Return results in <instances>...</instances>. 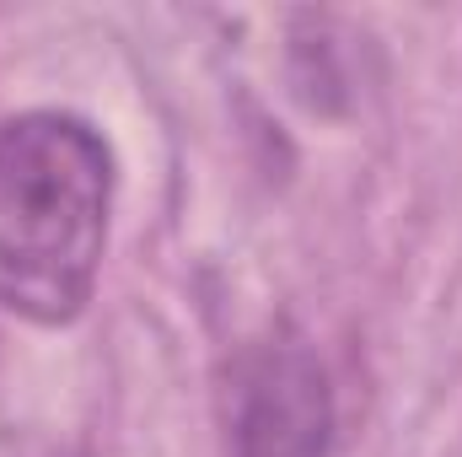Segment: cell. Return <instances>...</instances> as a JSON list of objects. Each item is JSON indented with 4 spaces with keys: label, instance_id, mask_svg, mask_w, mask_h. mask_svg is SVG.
I'll return each mask as SVG.
<instances>
[{
    "label": "cell",
    "instance_id": "obj_1",
    "mask_svg": "<svg viewBox=\"0 0 462 457\" xmlns=\"http://www.w3.org/2000/svg\"><path fill=\"white\" fill-rule=\"evenodd\" d=\"M114 210V151L76 114L0 118V307L65 329L87 312Z\"/></svg>",
    "mask_w": 462,
    "mask_h": 457
},
{
    "label": "cell",
    "instance_id": "obj_2",
    "mask_svg": "<svg viewBox=\"0 0 462 457\" xmlns=\"http://www.w3.org/2000/svg\"><path fill=\"white\" fill-rule=\"evenodd\" d=\"M334 387L318 350L296 334L253 344L231 371L226 457H328Z\"/></svg>",
    "mask_w": 462,
    "mask_h": 457
}]
</instances>
